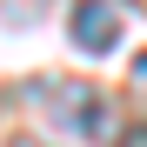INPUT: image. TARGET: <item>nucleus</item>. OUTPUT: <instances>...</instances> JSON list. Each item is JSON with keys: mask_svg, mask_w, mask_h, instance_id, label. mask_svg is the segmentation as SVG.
Segmentation results:
<instances>
[{"mask_svg": "<svg viewBox=\"0 0 147 147\" xmlns=\"http://www.w3.org/2000/svg\"><path fill=\"white\" fill-rule=\"evenodd\" d=\"M34 100L54 114V127H60V134L107 140V100H100L94 87H80V80H40V87H34Z\"/></svg>", "mask_w": 147, "mask_h": 147, "instance_id": "1", "label": "nucleus"}, {"mask_svg": "<svg viewBox=\"0 0 147 147\" xmlns=\"http://www.w3.org/2000/svg\"><path fill=\"white\" fill-rule=\"evenodd\" d=\"M67 34H74L80 54H107V47H120V7L114 0H74Z\"/></svg>", "mask_w": 147, "mask_h": 147, "instance_id": "2", "label": "nucleus"}, {"mask_svg": "<svg viewBox=\"0 0 147 147\" xmlns=\"http://www.w3.org/2000/svg\"><path fill=\"white\" fill-rule=\"evenodd\" d=\"M134 74H140V87H147V54H140V60H134Z\"/></svg>", "mask_w": 147, "mask_h": 147, "instance_id": "3", "label": "nucleus"}]
</instances>
